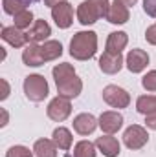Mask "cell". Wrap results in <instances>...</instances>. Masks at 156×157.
Returning a JSON list of instances; mask_svg holds the SVG:
<instances>
[{"label":"cell","instance_id":"29","mask_svg":"<svg viewBox=\"0 0 156 157\" xmlns=\"http://www.w3.org/2000/svg\"><path fill=\"white\" fill-rule=\"evenodd\" d=\"M145 39H147L149 44L156 46V24L154 26H151V28H147V31H145Z\"/></svg>","mask_w":156,"mask_h":157},{"label":"cell","instance_id":"28","mask_svg":"<svg viewBox=\"0 0 156 157\" xmlns=\"http://www.w3.org/2000/svg\"><path fill=\"white\" fill-rule=\"evenodd\" d=\"M143 11L149 17H156V0H143Z\"/></svg>","mask_w":156,"mask_h":157},{"label":"cell","instance_id":"5","mask_svg":"<svg viewBox=\"0 0 156 157\" xmlns=\"http://www.w3.org/2000/svg\"><path fill=\"white\" fill-rule=\"evenodd\" d=\"M147 141H149L147 130H145L143 126H138V124L129 126V128L125 130V133H123V143H125V146L130 148V150H140V148H143V146L147 144Z\"/></svg>","mask_w":156,"mask_h":157},{"label":"cell","instance_id":"4","mask_svg":"<svg viewBox=\"0 0 156 157\" xmlns=\"http://www.w3.org/2000/svg\"><path fill=\"white\" fill-rule=\"evenodd\" d=\"M24 93L30 101L40 102L48 97V82L42 75H30L24 80Z\"/></svg>","mask_w":156,"mask_h":157},{"label":"cell","instance_id":"20","mask_svg":"<svg viewBox=\"0 0 156 157\" xmlns=\"http://www.w3.org/2000/svg\"><path fill=\"white\" fill-rule=\"evenodd\" d=\"M40 51H42L44 60H55L63 55V46L57 40H48L40 46Z\"/></svg>","mask_w":156,"mask_h":157},{"label":"cell","instance_id":"13","mask_svg":"<svg viewBox=\"0 0 156 157\" xmlns=\"http://www.w3.org/2000/svg\"><path fill=\"white\" fill-rule=\"evenodd\" d=\"M2 39L6 40L7 44H11L13 48H22L26 42H30L28 39V33H24L22 29H18V28H4L2 29Z\"/></svg>","mask_w":156,"mask_h":157},{"label":"cell","instance_id":"19","mask_svg":"<svg viewBox=\"0 0 156 157\" xmlns=\"http://www.w3.org/2000/svg\"><path fill=\"white\" fill-rule=\"evenodd\" d=\"M35 157H57V144L50 139H39L33 146Z\"/></svg>","mask_w":156,"mask_h":157},{"label":"cell","instance_id":"25","mask_svg":"<svg viewBox=\"0 0 156 157\" xmlns=\"http://www.w3.org/2000/svg\"><path fill=\"white\" fill-rule=\"evenodd\" d=\"M26 2H22V0H4V11L7 13V15H17L18 11H22V9H26Z\"/></svg>","mask_w":156,"mask_h":157},{"label":"cell","instance_id":"35","mask_svg":"<svg viewBox=\"0 0 156 157\" xmlns=\"http://www.w3.org/2000/svg\"><path fill=\"white\" fill-rule=\"evenodd\" d=\"M22 2H26V4H33V2H37V0H22Z\"/></svg>","mask_w":156,"mask_h":157},{"label":"cell","instance_id":"30","mask_svg":"<svg viewBox=\"0 0 156 157\" xmlns=\"http://www.w3.org/2000/svg\"><path fill=\"white\" fill-rule=\"evenodd\" d=\"M145 124H147V128L156 130V113H149V115H145Z\"/></svg>","mask_w":156,"mask_h":157},{"label":"cell","instance_id":"26","mask_svg":"<svg viewBox=\"0 0 156 157\" xmlns=\"http://www.w3.org/2000/svg\"><path fill=\"white\" fill-rule=\"evenodd\" d=\"M6 157H33V154L30 152V148L26 146H11L7 150Z\"/></svg>","mask_w":156,"mask_h":157},{"label":"cell","instance_id":"32","mask_svg":"<svg viewBox=\"0 0 156 157\" xmlns=\"http://www.w3.org/2000/svg\"><path fill=\"white\" fill-rule=\"evenodd\" d=\"M61 2H66V0H44V4L50 6V7H53V6H57V4H61Z\"/></svg>","mask_w":156,"mask_h":157},{"label":"cell","instance_id":"21","mask_svg":"<svg viewBox=\"0 0 156 157\" xmlns=\"http://www.w3.org/2000/svg\"><path fill=\"white\" fill-rule=\"evenodd\" d=\"M51 141L57 144V148H61V150H68V148L72 146V133H70L68 128L59 126V128L53 130V139H51Z\"/></svg>","mask_w":156,"mask_h":157},{"label":"cell","instance_id":"2","mask_svg":"<svg viewBox=\"0 0 156 157\" xmlns=\"http://www.w3.org/2000/svg\"><path fill=\"white\" fill-rule=\"evenodd\" d=\"M97 37L94 31H79L70 42V55L77 60H88L96 55Z\"/></svg>","mask_w":156,"mask_h":157},{"label":"cell","instance_id":"10","mask_svg":"<svg viewBox=\"0 0 156 157\" xmlns=\"http://www.w3.org/2000/svg\"><path fill=\"white\" fill-rule=\"evenodd\" d=\"M121 126H123V117L117 112H103L101 113V117H99V128L105 133L112 135V133H116Z\"/></svg>","mask_w":156,"mask_h":157},{"label":"cell","instance_id":"27","mask_svg":"<svg viewBox=\"0 0 156 157\" xmlns=\"http://www.w3.org/2000/svg\"><path fill=\"white\" fill-rule=\"evenodd\" d=\"M142 86H143L147 91H156V70L149 71L145 77L142 78Z\"/></svg>","mask_w":156,"mask_h":157},{"label":"cell","instance_id":"16","mask_svg":"<svg viewBox=\"0 0 156 157\" xmlns=\"http://www.w3.org/2000/svg\"><path fill=\"white\" fill-rule=\"evenodd\" d=\"M107 20H109L110 24H125V22L129 20V7L116 0V2L110 6L109 13H107Z\"/></svg>","mask_w":156,"mask_h":157},{"label":"cell","instance_id":"14","mask_svg":"<svg viewBox=\"0 0 156 157\" xmlns=\"http://www.w3.org/2000/svg\"><path fill=\"white\" fill-rule=\"evenodd\" d=\"M96 146L103 152V155H107V157L119 155V143H117L116 137H112V135H101V137H97Z\"/></svg>","mask_w":156,"mask_h":157},{"label":"cell","instance_id":"23","mask_svg":"<svg viewBox=\"0 0 156 157\" xmlns=\"http://www.w3.org/2000/svg\"><path fill=\"white\" fill-rule=\"evenodd\" d=\"M74 157H96V146L90 141H79L74 148Z\"/></svg>","mask_w":156,"mask_h":157},{"label":"cell","instance_id":"9","mask_svg":"<svg viewBox=\"0 0 156 157\" xmlns=\"http://www.w3.org/2000/svg\"><path fill=\"white\" fill-rule=\"evenodd\" d=\"M121 66H123L121 53H109V51H105L101 55V59H99V68H101L103 73L114 75V73H117L121 70Z\"/></svg>","mask_w":156,"mask_h":157},{"label":"cell","instance_id":"22","mask_svg":"<svg viewBox=\"0 0 156 157\" xmlns=\"http://www.w3.org/2000/svg\"><path fill=\"white\" fill-rule=\"evenodd\" d=\"M136 110L143 115L156 113V95H142L136 101Z\"/></svg>","mask_w":156,"mask_h":157},{"label":"cell","instance_id":"3","mask_svg":"<svg viewBox=\"0 0 156 157\" xmlns=\"http://www.w3.org/2000/svg\"><path fill=\"white\" fill-rule=\"evenodd\" d=\"M110 9L109 0H84L77 7V20L83 26L94 24L99 18H107V13Z\"/></svg>","mask_w":156,"mask_h":157},{"label":"cell","instance_id":"34","mask_svg":"<svg viewBox=\"0 0 156 157\" xmlns=\"http://www.w3.org/2000/svg\"><path fill=\"white\" fill-rule=\"evenodd\" d=\"M2 117H4V121H2L0 124H2V126H6V121H7V113H6L4 110H2Z\"/></svg>","mask_w":156,"mask_h":157},{"label":"cell","instance_id":"12","mask_svg":"<svg viewBox=\"0 0 156 157\" xmlns=\"http://www.w3.org/2000/svg\"><path fill=\"white\" fill-rule=\"evenodd\" d=\"M97 121L94 115H90V113H81L77 117L74 119V130L77 132L79 135H88V133H92L96 128H97Z\"/></svg>","mask_w":156,"mask_h":157},{"label":"cell","instance_id":"1","mask_svg":"<svg viewBox=\"0 0 156 157\" xmlns=\"http://www.w3.org/2000/svg\"><path fill=\"white\" fill-rule=\"evenodd\" d=\"M53 78H55V84H57V91L61 97H66V99H74L77 97L83 90V82L81 78L76 75L72 64H57L53 68Z\"/></svg>","mask_w":156,"mask_h":157},{"label":"cell","instance_id":"8","mask_svg":"<svg viewBox=\"0 0 156 157\" xmlns=\"http://www.w3.org/2000/svg\"><path fill=\"white\" fill-rule=\"evenodd\" d=\"M51 17H53L55 24L61 29H66L74 22V9H72V6L68 2H61V4L51 7Z\"/></svg>","mask_w":156,"mask_h":157},{"label":"cell","instance_id":"6","mask_svg":"<svg viewBox=\"0 0 156 157\" xmlns=\"http://www.w3.org/2000/svg\"><path fill=\"white\" fill-rule=\"evenodd\" d=\"M103 99H105V102H107L109 106H112V108H127L129 102H130L129 93H127L123 88L114 86V84H110V86H107V88L103 90Z\"/></svg>","mask_w":156,"mask_h":157},{"label":"cell","instance_id":"15","mask_svg":"<svg viewBox=\"0 0 156 157\" xmlns=\"http://www.w3.org/2000/svg\"><path fill=\"white\" fill-rule=\"evenodd\" d=\"M22 60L26 66H31V68H37V66H42L46 60L42 57V51H40V46L37 44H30L26 46L24 53H22Z\"/></svg>","mask_w":156,"mask_h":157},{"label":"cell","instance_id":"18","mask_svg":"<svg viewBox=\"0 0 156 157\" xmlns=\"http://www.w3.org/2000/svg\"><path fill=\"white\" fill-rule=\"evenodd\" d=\"M127 42H129L127 33H123V31H114V33L109 35L107 51H109V53H121V49H125Z\"/></svg>","mask_w":156,"mask_h":157},{"label":"cell","instance_id":"33","mask_svg":"<svg viewBox=\"0 0 156 157\" xmlns=\"http://www.w3.org/2000/svg\"><path fill=\"white\" fill-rule=\"evenodd\" d=\"M117 2H121L123 6H127V7H130V6H134L138 0H117Z\"/></svg>","mask_w":156,"mask_h":157},{"label":"cell","instance_id":"31","mask_svg":"<svg viewBox=\"0 0 156 157\" xmlns=\"http://www.w3.org/2000/svg\"><path fill=\"white\" fill-rule=\"evenodd\" d=\"M0 84H2V95H0V99L4 101V99H7V95H9V86H7V82L2 78L0 80Z\"/></svg>","mask_w":156,"mask_h":157},{"label":"cell","instance_id":"11","mask_svg":"<svg viewBox=\"0 0 156 157\" xmlns=\"http://www.w3.org/2000/svg\"><path fill=\"white\" fill-rule=\"evenodd\" d=\"M149 64V55L143 51V49H132L129 55H127V68L132 71V73H140L147 68Z\"/></svg>","mask_w":156,"mask_h":157},{"label":"cell","instance_id":"17","mask_svg":"<svg viewBox=\"0 0 156 157\" xmlns=\"http://www.w3.org/2000/svg\"><path fill=\"white\" fill-rule=\"evenodd\" d=\"M50 35H51V29H50L48 22H44V20H37V22L30 28V31H28V39H30V42H33V44L48 39Z\"/></svg>","mask_w":156,"mask_h":157},{"label":"cell","instance_id":"7","mask_svg":"<svg viewBox=\"0 0 156 157\" xmlns=\"http://www.w3.org/2000/svg\"><path fill=\"white\" fill-rule=\"evenodd\" d=\"M70 113H72V104H70V99L66 97L59 95L48 104V117L55 122H63Z\"/></svg>","mask_w":156,"mask_h":157},{"label":"cell","instance_id":"24","mask_svg":"<svg viewBox=\"0 0 156 157\" xmlns=\"http://www.w3.org/2000/svg\"><path fill=\"white\" fill-rule=\"evenodd\" d=\"M13 18H15V28L24 29V28H30V24L33 22V13L30 9H22L17 15H13Z\"/></svg>","mask_w":156,"mask_h":157}]
</instances>
